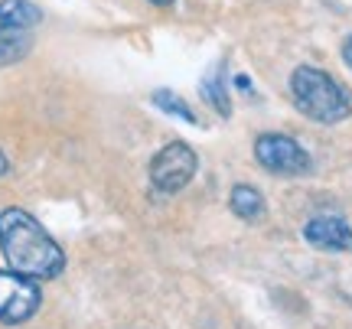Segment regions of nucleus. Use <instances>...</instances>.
Instances as JSON below:
<instances>
[{"label": "nucleus", "instance_id": "obj_1", "mask_svg": "<svg viewBox=\"0 0 352 329\" xmlns=\"http://www.w3.org/2000/svg\"><path fill=\"white\" fill-rule=\"evenodd\" d=\"M0 251L7 258L10 271L33 280H52L56 274H63L65 267L63 248L23 209H3L0 212Z\"/></svg>", "mask_w": 352, "mask_h": 329}, {"label": "nucleus", "instance_id": "obj_2", "mask_svg": "<svg viewBox=\"0 0 352 329\" xmlns=\"http://www.w3.org/2000/svg\"><path fill=\"white\" fill-rule=\"evenodd\" d=\"M290 95H294V104L320 124H340L352 111L349 95L323 69H314V65H300L290 76Z\"/></svg>", "mask_w": 352, "mask_h": 329}, {"label": "nucleus", "instance_id": "obj_3", "mask_svg": "<svg viewBox=\"0 0 352 329\" xmlns=\"http://www.w3.org/2000/svg\"><path fill=\"white\" fill-rule=\"evenodd\" d=\"M196 166L199 160H196L192 147L183 140H173L151 160V186L164 196H173L183 186H189V179L196 177Z\"/></svg>", "mask_w": 352, "mask_h": 329}, {"label": "nucleus", "instance_id": "obj_4", "mask_svg": "<svg viewBox=\"0 0 352 329\" xmlns=\"http://www.w3.org/2000/svg\"><path fill=\"white\" fill-rule=\"evenodd\" d=\"M254 157L264 170H271L277 177H303L314 166L310 153L287 134H261L254 140Z\"/></svg>", "mask_w": 352, "mask_h": 329}, {"label": "nucleus", "instance_id": "obj_5", "mask_svg": "<svg viewBox=\"0 0 352 329\" xmlns=\"http://www.w3.org/2000/svg\"><path fill=\"white\" fill-rule=\"evenodd\" d=\"M43 293L33 277L16 271H0V323H26L39 310Z\"/></svg>", "mask_w": 352, "mask_h": 329}, {"label": "nucleus", "instance_id": "obj_6", "mask_svg": "<svg viewBox=\"0 0 352 329\" xmlns=\"http://www.w3.org/2000/svg\"><path fill=\"white\" fill-rule=\"evenodd\" d=\"M303 238L320 251H352V228L336 216H316L303 225Z\"/></svg>", "mask_w": 352, "mask_h": 329}, {"label": "nucleus", "instance_id": "obj_7", "mask_svg": "<svg viewBox=\"0 0 352 329\" xmlns=\"http://www.w3.org/2000/svg\"><path fill=\"white\" fill-rule=\"evenodd\" d=\"M43 20V10L30 0H0V36L3 33H30Z\"/></svg>", "mask_w": 352, "mask_h": 329}, {"label": "nucleus", "instance_id": "obj_8", "mask_svg": "<svg viewBox=\"0 0 352 329\" xmlns=\"http://www.w3.org/2000/svg\"><path fill=\"white\" fill-rule=\"evenodd\" d=\"M228 203H232V212L239 218H245V222H254L264 212V196L254 186H235Z\"/></svg>", "mask_w": 352, "mask_h": 329}, {"label": "nucleus", "instance_id": "obj_9", "mask_svg": "<svg viewBox=\"0 0 352 329\" xmlns=\"http://www.w3.org/2000/svg\"><path fill=\"white\" fill-rule=\"evenodd\" d=\"M151 102L160 108V111H166V114H173V117H179V121H186V124H196V114H192V108H189L179 95H173V91H166V89H160V91H153L151 95Z\"/></svg>", "mask_w": 352, "mask_h": 329}, {"label": "nucleus", "instance_id": "obj_10", "mask_svg": "<svg viewBox=\"0 0 352 329\" xmlns=\"http://www.w3.org/2000/svg\"><path fill=\"white\" fill-rule=\"evenodd\" d=\"M30 33H3L0 36V65L20 63L26 52H30Z\"/></svg>", "mask_w": 352, "mask_h": 329}, {"label": "nucleus", "instance_id": "obj_11", "mask_svg": "<svg viewBox=\"0 0 352 329\" xmlns=\"http://www.w3.org/2000/svg\"><path fill=\"white\" fill-rule=\"evenodd\" d=\"M199 89H202V95H206V102L212 104L222 117L232 114V104H228V95H226V89H222V78L219 76H209L206 82H199Z\"/></svg>", "mask_w": 352, "mask_h": 329}, {"label": "nucleus", "instance_id": "obj_12", "mask_svg": "<svg viewBox=\"0 0 352 329\" xmlns=\"http://www.w3.org/2000/svg\"><path fill=\"white\" fill-rule=\"evenodd\" d=\"M342 59H346V63H349V69H352V36L342 43Z\"/></svg>", "mask_w": 352, "mask_h": 329}, {"label": "nucleus", "instance_id": "obj_13", "mask_svg": "<svg viewBox=\"0 0 352 329\" xmlns=\"http://www.w3.org/2000/svg\"><path fill=\"white\" fill-rule=\"evenodd\" d=\"M7 170H10V163H7V157H3V150H0V177H3Z\"/></svg>", "mask_w": 352, "mask_h": 329}, {"label": "nucleus", "instance_id": "obj_14", "mask_svg": "<svg viewBox=\"0 0 352 329\" xmlns=\"http://www.w3.org/2000/svg\"><path fill=\"white\" fill-rule=\"evenodd\" d=\"M151 3H160V7H166V3H173V0H151Z\"/></svg>", "mask_w": 352, "mask_h": 329}]
</instances>
